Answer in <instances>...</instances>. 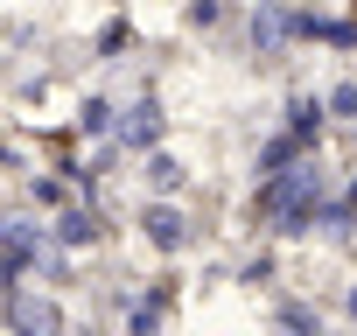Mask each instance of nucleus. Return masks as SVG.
<instances>
[{
  "mask_svg": "<svg viewBox=\"0 0 357 336\" xmlns=\"http://www.w3.org/2000/svg\"><path fill=\"white\" fill-rule=\"evenodd\" d=\"M329 197V176L315 161H294V168H273V176L259 183V211L273 217L280 238H308L315 231V204Z\"/></svg>",
  "mask_w": 357,
  "mask_h": 336,
  "instance_id": "1",
  "label": "nucleus"
},
{
  "mask_svg": "<svg viewBox=\"0 0 357 336\" xmlns=\"http://www.w3.org/2000/svg\"><path fill=\"white\" fill-rule=\"evenodd\" d=\"M252 49H259V56H280V49H287V8H280V0H259V15H252Z\"/></svg>",
  "mask_w": 357,
  "mask_h": 336,
  "instance_id": "2",
  "label": "nucleus"
},
{
  "mask_svg": "<svg viewBox=\"0 0 357 336\" xmlns=\"http://www.w3.org/2000/svg\"><path fill=\"white\" fill-rule=\"evenodd\" d=\"M140 224H147V238H154L161 252H183V245H190V231H183V217H175L168 204H154V211H147Z\"/></svg>",
  "mask_w": 357,
  "mask_h": 336,
  "instance_id": "3",
  "label": "nucleus"
},
{
  "mask_svg": "<svg viewBox=\"0 0 357 336\" xmlns=\"http://www.w3.org/2000/svg\"><path fill=\"white\" fill-rule=\"evenodd\" d=\"M287 126H294V140L308 147V140L322 133V105H315V98H294V105H287Z\"/></svg>",
  "mask_w": 357,
  "mask_h": 336,
  "instance_id": "4",
  "label": "nucleus"
},
{
  "mask_svg": "<svg viewBox=\"0 0 357 336\" xmlns=\"http://www.w3.org/2000/svg\"><path fill=\"white\" fill-rule=\"evenodd\" d=\"M126 140H133V147H154V140H161V112H154V105H133V119H126Z\"/></svg>",
  "mask_w": 357,
  "mask_h": 336,
  "instance_id": "5",
  "label": "nucleus"
},
{
  "mask_svg": "<svg viewBox=\"0 0 357 336\" xmlns=\"http://www.w3.org/2000/svg\"><path fill=\"white\" fill-rule=\"evenodd\" d=\"M294 154H301V140H294V133H280V140H266V154H259V176H273V168H287Z\"/></svg>",
  "mask_w": 357,
  "mask_h": 336,
  "instance_id": "6",
  "label": "nucleus"
},
{
  "mask_svg": "<svg viewBox=\"0 0 357 336\" xmlns=\"http://www.w3.org/2000/svg\"><path fill=\"white\" fill-rule=\"evenodd\" d=\"M147 176H154L161 190H183V161H175V154H154V161H147Z\"/></svg>",
  "mask_w": 357,
  "mask_h": 336,
  "instance_id": "7",
  "label": "nucleus"
},
{
  "mask_svg": "<svg viewBox=\"0 0 357 336\" xmlns=\"http://www.w3.org/2000/svg\"><path fill=\"white\" fill-rule=\"evenodd\" d=\"M329 112H336V119H357V84H336V91H329Z\"/></svg>",
  "mask_w": 357,
  "mask_h": 336,
  "instance_id": "8",
  "label": "nucleus"
},
{
  "mask_svg": "<svg viewBox=\"0 0 357 336\" xmlns=\"http://www.w3.org/2000/svg\"><path fill=\"white\" fill-rule=\"evenodd\" d=\"M91 231H98V217H84V211H77V217H63V238H70V245H84Z\"/></svg>",
  "mask_w": 357,
  "mask_h": 336,
  "instance_id": "9",
  "label": "nucleus"
},
{
  "mask_svg": "<svg viewBox=\"0 0 357 336\" xmlns=\"http://www.w3.org/2000/svg\"><path fill=\"white\" fill-rule=\"evenodd\" d=\"M84 126H91V133H105V126H112V105H105V98H91V105H84Z\"/></svg>",
  "mask_w": 357,
  "mask_h": 336,
  "instance_id": "10",
  "label": "nucleus"
},
{
  "mask_svg": "<svg viewBox=\"0 0 357 336\" xmlns=\"http://www.w3.org/2000/svg\"><path fill=\"white\" fill-rule=\"evenodd\" d=\"M280 322H294V329H315V308H301V301H287V308H280Z\"/></svg>",
  "mask_w": 357,
  "mask_h": 336,
  "instance_id": "11",
  "label": "nucleus"
},
{
  "mask_svg": "<svg viewBox=\"0 0 357 336\" xmlns=\"http://www.w3.org/2000/svg\"><path fill=\"white\" fill-rule=\"evenodd\" d=\"M350 315H357V287H350Z\"/></svg>",
  "mask_w": 357,
  "mask_h": 336,
  "instance_id": "12",
  "label": "nucleus"
}]
</instances>
